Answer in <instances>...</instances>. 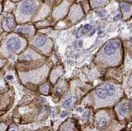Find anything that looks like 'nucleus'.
Here are the masks:
<instances>
[{"label": "nucleus", "instance_id": "obj_2", "mask_svg": "<svg viewBox=\"0 0 132 131\" xmlns=\"http://www.w3.org/2000/svg\"><path fill=\"white\" fill-rule=\"evenodd\" d=\"M120 45V42L118 40L109 41L104 48V53L107 55H113L118 49Z\"/></svg>", "mask_w": 132, "mask_h": 131}, {"label": "nucleus", "instance_id": "obj_19", "mask_svg": "<svg viewBox=\"0 0 132 131\" xmlns=\"http://www.w3.org/2000/svg\"><path fill=\"white\" fill-rule=\"evenodd\" d=\"M10 1L12 2H21V0H10Z\"/></svg>", "mask_w": 132, "mask_h": 131}, {"label": "nucleus", "instance_id": "obj_21", "mask_svg": "<svg viewBox=\"0 0 132 131\" xmlns=\"http://www.w3.org/2000/svg\"><path fill=\"white\" fill-rule=\"evenodd\" d=\"M67 115H68V113H63V114H62V115H61V116H62V117H65Z\"/></svg>", "mask_w": 132, "mask_h": 131}, {"label": "nucleus", "instance_id": "obj_23", "mask_svg": "<svg viewBox=\"0 0 132 131\" xmlns=\"http://www.w3.org/2000/svg\"><path fill=\"white\" fill-rule=\"evenodd\" d=\"M2 128H3V127H2V125H0V130H1V129H2Z\"/></svg>", "mask_w": 132, "mask_h": 131}, {"label": "nucleus", "instance_id": "obj_13", "mask_svg": "<svg viewBox=\"0 0 132 131\" xmlns=\"http://www.w3.org/2000/svg\"><path fill=\"white\" fill-rule=\"evenodd\" d=\"M40 90H41V92H42L43 94H46L47 93L49 92V85L48 84L43 85V86L40 88Z\"/></svg>", "mask_w": 132, "mask_h": 131}, {"label": "nucleus", "instance_id": "obj_11", "mask_svg": "<svg viewBox=\"0 0 132 131\" xmlns=\"http://www.w3.org/2000/svg\"><path fill=\"white\" fill-rule=\"evenodd\" d=\"M74 98H75L74 97H72V98H71L65 100V101L63 103V105H62V106H63V107H65V108L70 107V106L73 104V103Z\"/></svg>", "mask_w": 132, "mask_h": 131}, {"label": "nucleus", "instance_id": "obj_1", "mask_svg": "<svg viewBox=\"0 0 132 131\" xmlns=\"http://www.w3.org/2000/svg\"><path fill=\"white\" fill-rule=\"evenodd\" d=\"M42 4V0H21L17 5L16 11L23 16H30Z\"/></svg>", "mask_w": 132, "mask_h": 131}, {"label": "nucleus", "instance_id": "obj_12", "mask_svg": "<svg viewBox=\"0 0 132 131\" xmlns=\"http://www.w3.org/2000/svg\"><path fill=\"white\" fill-rule=\"evenodd\" d=\"M128 107H126L125 105H123L121 107H120V109H119V112H120V114L121 115H126V113H127V111H128V109H127Z\"/></svg>", "mask_w": 132, "mask_h": 131}, {"label": "nucleus", "instance_id": "obj_4", "mask_svg": "<svg viewBox=\"0 0 132 131\" xmlns=\"http://www.w3.org/2000/svg\"><path fill=\"white\" fill-rule=\"evenodd\" d=\"M89 2L92 8H98L106 5L109 0H89Z\"/></svg>", "mask_w": 132, "mask_h": 131}, {"label": "nucleus", "instance_id": "obj_3", "mask_svg": "<svg viewBox=\"0 0 132 131\" xmlns=\"http://www.w3.org/2000/svg\"><path fill=\"white\" fill-rule=\"evenodd\" d=\"M21 42L17 38L13 37L10 38L6 43V48L9 51H16L21 47Z\"/></svg>", "mask_w": 132, "mask_h": 131}, {"label": "nucleus", "instance_id": "obj_7", "mask_svg": "<svg viewBox=\"0 0 132 131\" xmlns=\"http://www.w3.org/2000/svg\"><path fill=\"white\" fill-rule=\"evenodd\" d=\"M104 88H105L104 90L108 96H112L115 93V87L112 84H106Z\"/></svg>", "mask_w": 132, "mask_h": 131}, {"label": "nucleus", "instance_id": "obj_20", "mask_svg": "<svg viewBox=\"0 0 132 131\" xmlns=\"http://www.w3.org/2000/svg\"><path fill=\"white\" fill-rule=\"evenodd\" d=\"M7 78L9 79V80H11V79H12V78H13V76H11V75H8L7 77Z\"/></svg>", "mask_w": 132, "mask_h": 131}, {"label": "nucleus", "instance_id": "obj_8", "mask_svg": "<svg viewBox=\"0 0 132 131\" xmlns=\"http://www.w3.org/2000/svg\"><path fill=\"white\" fill-rule=\"evenodd\" d=\"M95 94H96V95L99 98L101 99H106V97L108 96L106 93V91L105 90H104V88H96V90H95Z\"/></svg>", "mask_w": 132, "mask_h": 131}, {"label": "nucleus", "instance_id": "obj_22", "mask_svg": "<svg viewBox=\"0 0 132 131\" xmlns=\"http://www.w3.org/2000/svg\"><path fill=\"white\" fill-rule=\"evenodd\" d=\"M77 2H82V1H85V0H76Z\"/></svg>", "mask_w": 132, "mask_h": 131}, {"label": "nucleus", "instance_id": "obj_9", "mask_svg": "<svg viewBox=\"0 0 132 131\" xmlns=\"http://www.w3.org/2000/svg\"><path fill=\"white\" fill-rule=\"evenodd\" d=\"M47 42V38L45 36H38L35 40V44L38 46H42Z\"/></svg>", "mask_w": 132, "mask_h": 131}, {"label": "nucleus", "instance_id": "obj_10", "mask_svg": "<svg viewBox=\"0 0 132 131\" xmlns=\"http://www.w3.org/2000/svg\"><path fill=\"white\" fill-rule=\"evenodd\" d=\"M16 31L18 32L23 33L24 34H30L31 32V28L30 27H21V28H18Z\"/></svg>", "mask_w": 132, "mask_h": 131}, {"label": "nucleus", "instance_id": "obj_15", "mask_svg": "<svg viewBox=\"0 0 132 131\" xmlns=\"http://www.w3.org/2000/svg\"><path fill=\"white\" fill-rule=\"evenodd\" d=\"M106 123V119L105 117H102L99 119L98 125L100 126H103L104 125H105Z\"/></svg>", "mask_w": 132, "mask_h": 131}, {"label": "nucleus", "instance_id": "obj_17", "mask_svg": "<svg viewBox=\"0 0 132 131\" xmlns=\"http://www.w3.org/2000/svg\"><path fill=\"white\" fill-rule=\"evenodd\" d=\"M89 113H85V115H84V117L85 118V119H87V118L89 117Z\"/></svg>", "mask_w": 132, "mask_h": 131}, {"label": "nucleus", "instance_id": "obj_5", "mask_svg": "<svg viewBox=\"0 0 132 131\" xmlns=\"http://www.w3.org/2000/svg\"><path fill=\"white\" fill-rule=\"evenodd\" d=\"M120 7H121L123 15H127L128 14L131 15V3L122 2L120 3Z\"/></svg>", "mask_w": 132, "mask_h": 131}, {"label": "nucleus", "instance_id": "obj_18", "mask_svg": "<svg viewBox=\"0 0 132 131\" xmlns=\"http://www.w3.org/2000/svg\"><path fill=\"white\" fill-rule=\"evenodd\" d=\"M9 131H16V130L15 129L14 127H11L10 128H9Z\"/></svg>", "mask_w": 132, "mask_h": 131}, {"label": "nucleus", "instance_id": "obj_6", "mask_svg": "<svg viewBox=\"0 0 132 131\" xmlns=\"http://www.w3.org/2000/svg\"><path fill=\"white\" fill-rule=\"evenodd\" d=\"M5 23L9 29H13L15 27V21L13 16L11 15H8L5 19Z\"/></svg>", "mask_w": 132, "mask_h": 131}, {"label": "nucleus", "instance_id": "obj_16", "mask_svg": "<svg viewBox=\"0 0 132 131\" xmlns=\"http://www.w3.org/2000/svg\"><path fill=\"white\" fill-rule=\"evenodd\" d=\"M2 9H3V2L2 0H0V13L2 12Z\"/></svg>", "mask_w": 132, "mask_h": 131}, {"label": "nucleus", "instance_id": "obj_14", "mask_svg": "<svg viewBox=\"0 0 132 131\" xmlns=\"http://www.w3.org/2000/svg\"><path fill=\"white\" fill-rule=\"evenodd\" d=\"M91 28H92L91 25H90V24H86V25L83 27V28H82V33L85 34V33L89 31V30L91 29Z\"/></svg>", "mask_w": 132, "mask_h": 131}, {"label": "nucleus", "instance_id": "obj_24", "mask_svg": "<svg viewBox=\"0 0 132 131\" xmlns=\"http://www.w3.org/2000/svg\"><path fill=\"white\" fill-rule=\"evenodd\" d=\"M0 27H1V19H0Z\"/></svg>", "mask_w": 132, "mask_h": 131}]
</instances>
